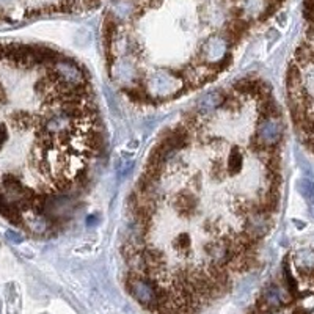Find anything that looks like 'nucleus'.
Returning <instances> with one entry per match:
<instances>
[{"label":"nucleus","mask_w":314,"mask_h":314,"mask_svg":"<svg viewBox=\"0 0 314 314\" xmlns=\"http://www.w3.org/2000/svg\"><path fill=\"white\" fill-rule=\"evenodd\" d=\"M6 140H8V131H6L5 124H0V150L5 146Z\"/></svg>","instance_id":"nucleus-16"},{"label":"nucleus","mask_w":314,"mask_h":314,"mask_svg":"<svg viewBox=\"0 0 314 314\" xmlns=\"http://www.w3.org/2000/svg\"><path fill=\"white\" fill-rule=\"evenodd\" d=\"M5 101H6V93H5L3 85L0 83V107H2V105L5 104Z\"/></svg>","instance_id":"nucleus-18"},{"label":"nucleus","mask_w":314,"mask_h":314,"mask_svg":"<svg viewBox=\"0 0 314 314\" xmlns=\"http://www.w3.org/2000/svg\"><path fill=\"white\" fill-rule=\"evenodd\" d=\"M0 2H11V0H0Z\"/></svg>","instance_id":"nucleus-19"},{"label":"nucleus","mask_w":314,"mask_h":314,"mask_svg":"<svg viewBox=\"0 0 314 314\" xmlns=\"http://www.w3.org/2000/svg\"><path fill=\"white\" fill-rule=\"evenodd\" d=\"M173 206L181 217H190L196 211V196L190 192H181L174 196Z\"/></svg>","instance_id":"nucleus-8"},{"label":"nucleus","mask_w":314,"mask_h":314,"mask_svg":"<svg viewBox=\"0 0 314 314\" xmlns=\"http://www.w3.org/2000/svg\"><path fill=\"white\" fill-rule=\"evenodd\" d=\"M85 223H86V227H88V228H93V227H96V225L99 223V215H96V214L88 215V217H86V220H85Z\"/></svg>","instance_id":"nucleus-17"},{"label":"nucleus","mask_w":314,"mask_h":314,"mask_svg":"<svg viewBox=\"0 0 314 314\" xmlns=\"http://www.w3.org/2000/svg\"><path fill=\"white\" fill-rule=\"evenodd\" d=\"M134 14V5L129 2V0H118V2H115L113 8H112V17L115 19H121V21H124V19L131 17Z\"/></svg>","instance_id":"nucleus-10"},{"label":"nucleus","mask_w":314,"mask_h":314,"mask_svg":"<svg viewBox=\"0 0 314 314\" xmlns=\"http://www.w3.org/2000/svg\"><path fill=\"white\" fill-rule=\"evenodd\" d=\"M228 43L227 39H222L219 36H214L211 39H208L203 47H201V62L203 63H209L211 68L217 66L225 57L228 55Z\"/></svg>","instance_id":"nucleus-4"},{"label":"nucleus","mask_w":314,"mask_h":314,"mask_svg":"<svg viewBox=\"0 0 314 314\" xmlns=\"http://www.w3.org/2000/svg\"><path fill=\"white\" fill-rule=\"evenodd\" d=\"M30 212H32L30 217L22 219V225L30 233H33L36 236H43L55 228V222L52 219H49L46 214H39V212H33V211H30Z\"/></svg>","instance_id":"nucleus-7"},{"label":"nucleus","mask_w":314,"mask_h":314,"mask_svg":"<svg viewBox=\"0 0 314 314\" xmlns=\"http://www.w3.org/2000/svg\"><path fill=\"white\" fill-rule=\"evenodd\" d=\"M13 121V126L17 127V129H28V127L33 126V116L28 115V113H19V115H14L11 118Z\"/></svg>","instance_id":"nucleus-13"},{"label":"nucleus","mask_w":314,"mask_h":314,"mask_svg":"<svg viewBox=\"0 0 314 314\" xmlns=\"http://www.w3.org/2000/svg\"><path fill=\"white\" fill-rule=\"evenodd\" d=\"M225 101H227V96L219 90L206 93L204 96L200 97V101L196 102L195 112L200 116H208V115L214 113L217 109H220V107L225 104Z\"/></svg>","instance_id":"nucleus-6"},{"label":"nucleus","mask_w":314,"mask_h":314,"mask_svg":"<svg viewBox=\"0 0 314 314\" xmlns=\"http://www.w3.org/2000/svg\"><path fill=\"white\" fill-rule=\"evenodd\" d=\"M113 77L120 78V80H126V82L134 80V78H139V77H137V74H135V66L131 62H127V60H121L120 65L115 66Z\"/></svg>","instance_id":"nucleus-9"},{"label":"nucleus","mask_w":314,"mask_h":314,"mask_svg":"<svg viewBox=\"0 0 314 314\" xmlns=\"http://www.w3.org/2000/svg\"><path fill=\"white\" fill-rule=\"evenodd\" d=\"M171 248H173L176 253H178V254H185V253H189L190 248H192V239H190V236H189L187 233H179V234L173 239Z\"/></svg>","instance_id":"nucleus-12"},{"label":"nucleus","mask_w":314,"mask_h":314,"mask_svg":"<svg viewBox=\"0 0 314 314\" xmlns=\"http://www.w3.org/2000/svg\"><path fill=\"white\" fill-rule=\"evenodd\" d=\"M5 237L8 239V242H13V243H21V242H24V236L21 233L14 231V230H8L5 233Z\"/></svg>","instance_id":"nucleus-14"},{"label":"nucleus","mask_w":314,"mask_h":314,"mask_svg":"<svg viewBox=\"0 0 314 314\" xmlns=\"http://www.w3.org/2000/svg\"><path fill=\"white\" fill-rule=\"evenodd\" d=\"M132 168H134V162L132 160L124 162L123 166H121V170H120V176H121V178H124V176H127V174L132 171Z\"/></svg>","instance_id":"nucleus-15"},{"label":"nucleus","mask_w":314,"mask_h":314,"mask_svg":"<svg viewBox=\"0 0 314 314\" xmlns=\"http://www.w3.org/2000/svg\"><path fill=\"white\" fill-rule=\"evenodd\" d=\"M181 80H184V76L179 71L170 70H157L153 76L148 77L145 83V90L150 96L156 97H168L174 91L179 94L184 93V88L181 86Z\"/></svg>","instance_id":"nucleus-2"},{"label":"nucleus","mask_w":314,"mask_h":314,"mask_svg":"<svg viewBox=\"0 0 314 314\" xmlns=\"http://www.w3.org/2000/svg\"><path fill=\"white\" fill-rule=\"evenodd\" d=\"M204 253L208 254L211 261V266H219V267H227L228 262L233 258L231 248L227 240H215V242H206L203 245Z\"/></svg>","instance_id":"nucleus-5"},{"label":"nucleus","mask_w":314,"mask_h":314,"mask_svg":"<svg viewBox=\"0 0 314 314\" xmlns=\"http://www.w3.org/2000/svg\"><path fill=\"white\" fill-rule=\"evenodd\" d=\"M127 291L140 305L150 311H157L159 308V284L150 277L129 272L126 280Z\"/></svg>","instance_id":"nucleus-1"},{"label":"nucleus","mask_w":314,"mask_h":314,"mask_svg":"<svg viewBox=\"0 0 314 314\" xmlns=\"http://www.w3.org/2000/svg\"><path fill=\"white\" fill-rule=\"evenodd\" d=\"M284 135V124L281 116L261 118L258 116L254 139L264 148H280Z\"/></svg>","instance_id":"nucleus-3"},{"label":"nucleus","mask_w":314,"mask_h":314,"mask_svg":"<svg viewBox=\"0 0 314 314\" xmlns=\"http://www.w3.org/2000/svg\"><path fill=\"white\" fill-rule=\"evenodd\" d=\"M227 168L230 174H237L242 171L243 168V154L240 153V150L237 148H233L230 156H228V160H227Z\"/></svg>","instance_id":"nucleus-11"}]
</instances>
